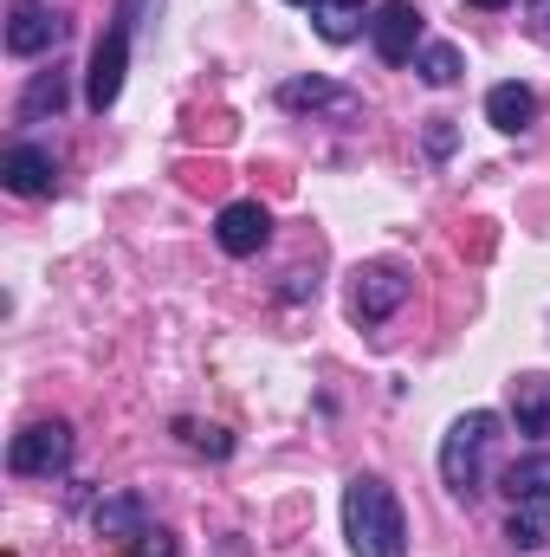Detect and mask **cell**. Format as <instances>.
I'll use <instances>...</instances> for the list:
<instances>
[{"instance_id":"e0dca14e","label":"cell","mask_w":550,"mask_h":557,"mask_svg":"<svg viewBox=\"0 0 550 557\" xmlns=\"http://www.w3.org/2000/svg\"><path fill=\"white\" fill-rule=\"evenodd\" d=\"M65 98H72V85H65V72H39V78L26 85V98H20V124H39V117H59V111H65Z\"/></svg>"},{"instance_id":"44dd1931","label":"cell","mask_w":550,"mask_h":557,"mask_svg":"<svg viewBox=\"0 0 550 557\" xmlns=\"http://www.w3.org/2000/svg\"><path fill=\"white\" fill-rule=\"evenodd\" d=\"M130 557H175V539L149 525V532H142V539H137V552H130Z\"/></svg>"},{"instance_id":"7a4b0ae2","label":"cell","mask_w":550,"mask_h":557,"mask_svg":"<svg viewBox=\"0 0 550 557\" xmlns=\"http://www.w3.org/2000/svg\"><path fill=\"white\" fill-rule=\"evenodd\" d=\"M492 441H499V416H492V409H466V416L440 434V486H447L460 506H473V499L486 493Z\"/></svg>"},{"instance_id":"9a60e30c","label":"cell","mask_w":550,"mask_h":557,"mask_svg":"<svg viewBox=\"0 0 550 557\" xmlns=\"http://www.w3.org/2000/svg\"><path fill=\"white\" fill-rule=\"evenodd\" d=\"M505 499H512V506L545 499L550 506V447H538V454H525V460L505 467Z\"/></svg>"},{"instance_id":"4fadbf2b","label":"cell","mask_w":550,"mask_h":557,"mask_svg":"<svg viewBox=\"0 0 550 557\" xmlns=\"http://www.w3.org/2000/svg\"><path fill=\"white\" fill-rule=\"evenodd\" d=\"M91 525H98V539H142L149 532V506L137 493H104L91 506Z\"/></svg>"},{"instance_id":"2e32d148","label":"cell","mask_w":550,"mask_h":557,"mask_svg":"<svg viewBox=\"0 0 550 557\" xmlns=\"http://www.w3.org/2000/svg\"><path fill=\"white\" fill-rule=\"evenodd\" d=\"M505 545H512V552H545L550 545V506L545 499L512 506V519H505Z\"/></svg>"},{"instance_id":"8fae6325","label":"cell","mask_w":550,"mask_h":557,"mask_svg":"<svg viewBox=\"0 0 550 557\" xmlns=\"http://www.w3.org/2000/svg\"><path fill=\"white\" fill-rule=\"evenodd\" d=\"M486 124H492V131H505V137H525V131L538 124V91H532V85H518V78L492 85V91H486Z\"/></svg>"},{"instance_id":"603a6c76","label":"cell","mask_w":550,"mask_h":557,"mask_svg":"<svg viewBox=\"0 0 550 557\" xmlns=\"http://www.w3.org/2000/svg\"><path fill=\"white\" fill-rule=\"evenodd\" d=\"M466 7H479V13H499V7H512V0H466Z\"/></svg>"},{"instance_id":"7c38bea8","label":"cell","mask_w":550,"mask_h":557,"mask_svg":"<svg viewBox=\"0 0 550 557\" xmlns=\"http://www.w3.org/2000/svg\"><path fill=\"white\" fill-rule=\"evenodd\" d=\"M370 20H376V7H370V0H311V26H317V39H330V46L363 39V33H370Z\"/></svg>"},{"instance_id":"cb8c5ba5","label":"cell","mask_w":550,"mask_h":557,"mask_svg":"<svg viewBox=\"0 0 550 557\" xmlns=\"http://www.w3.org/2000/svg\"><path fill=\"white\" fill-rule=\"evenodd\" d=\"M285 7H311V0H285Z\"/></svg>"},{"instance_id":"6da1fadb","label":"cell","mask_w":550,"mask_h":557,"mask_svg":"<svg viewBox=\"0 0 550 557\" xmlns=\"http://www.w3.org/2000/svg\"><path fill=\"white\" fill-rule=\"evenodd\" d=\"M343 539L357 557H402L409 552V512L383 473H350L343 486Z\"/></svg>"},{"instance_id":"30bf717a","label":"cell","mask_w":550,"mask_h":557,"mask_svg":"<svg viewBox=\"0 0 550 557\" xmlns=\"http://www.w3.org/2000/svg\"><path fill=\"white\" fill-rule=\"evenodd\" d=\"M0 182H7V195L39 201V195L59 188V156L39 149V143H7V156H0Z\"/></svg>"},{"instance_id":"3957f363","label":"cell","mask_w":550,"mask_h":557,"mask_svg":"<svg viewBox=\"0 0 550 557\" xmlns=\"http://www.w3.org/2000/svg\"><path fill=\"white\" fill-rule=\"evenodd\" d=\"M7 467L20 480H59L72 467V421H26L13 441H7Z\"/></svg>"},{"instance_id":"7402d4cb","label":"cell","mask_w":550,"mask_h":557,"mask_svg":"<svg viewBox=\"0 0 550 557\" xmlns=\"http://www.w3.org/2000/svg\"><path fill=\"white\" fill-rule=\"evenodd\" d=\"M532 26H538V39L550 46V0H532Z\"/></svg>"},{"instance_id":"9c48e42d","label":"cell","mask_w":550,"mask_h":557,"mask_svg":"<svg viewBox=\"0 0 550 557\" xmlns=\"http://www.w3.org/2000/svg\"><path fill=\"white\" fill-rule=\"evenodd\" d=\"M214 240H221V253H234V260L266 253V240H273V208H266V201H227V208L214 214Z\"/></svg>"},{"instance_id":"ba28073f","label":"cell","mask_w":550,"mask_h":557,"mask_svg":"<svg viewBox=\"0 0 550 557\" xmlns=\"http://www.w3.org/2000/svg\"><path fill=\"white\" fill-rule=\"evenodd\" d=\"M370 46L383 65H414V52L427 46L421 39V7L414 0H383L376 20H370Z\"/></svg>"},{"instance_id":"ac0fdd59","label":"cell","mask_w":550,"mask_h":557,"mask_svg":"<svg viewBox=\"0 0 550 557\" xmlns=\"http://www.w3.org/2000/svg\"><path fill=\"white\" fill-rule=\"evenodd\" d=\"M414 72H421V85H434V91H447L466 65H460V46H447V39H427L421 52H414Z\"/></svg>"},{"instance_id":"8992f818","label":"cell","mask_w":550,"mask_h":557,"mask_svg":"<svg viewBox=\"0 0 550 557\" xmlns=\"http://www.w3.org/2000/svg\"><path fill=\"white\" fill-rule=\"evenodd\" d=\"M130 39H137V26L130 20H117L104 39H98V52H91V72H85V104L104 117L117 98H124V72H130Z\"/></svg>"},{"instance_id":"5bb4252c","label":"cell","mask_w":550,"mask_h":557,"mask_svg":"<svg viewBox=\"0 0 550 557\" xmlns=\"http://www.w3.org/2000/svg\"><path fill=\"white\" fill-rule=\"evenodd\" d=\"M512 421H518V434H550V376L545 370L512 376Z\"/></svg>"},{"instance_id":"52a82bcc","label":"cell","mask_w":550,"mask_h":557,"mask_svg":"<svg viewBox=\"0 0 550 557\" xmlns=\"http://www.w3.org/2000/svg\"><path fill=\"white\" fill-rule=\"evenodd\" d=\"M278 111H291V117H324V124H350V117L363 111V98H357L350 85H337V78H285V85H278Z\"/></svg>"},{"instance_id":"277c9868","label":"cell","mask_w":550,"mask_h":557,"mask_svg":"<svg viewBox=\"0 0 550 557\" xmlns=\"http://www.w3.org/2000/svg\"><path fill=\"white\" fill-rule=\"evenodd\" d=\"M414 278L396 267V260H370V267H357L350 273V318L370 331V324H383V318H396L402 305H409Z\"/></svg>"},{"instance_id":"d6986e66","label":"cell","mask_w":550,"mask_h":557,"mask_svg":"<svg viewBox=\"0 0 550 557\" xmlns=\"http://www.w3.org/2000/svg\"><path fill=\"white\" fill-rule=\"evenodd\" d=\"M453 143H460L453 117H427V156H453Z\"/></svg>"},{"instance_id":"5b68a950","label":"cell","mask_w":550,"mask_h":557,"mask_svg":"<svg viewBox=\"0 0 550 557\" xmlns=\"http://www.w3.org/2000/svg\"><path fill=\"white\" fill-rule=\"evenodd\" d=\"M72 39V20L52 0H7V52L13 59H46Z\"/></svg>"},{"instance_id":"ffe728a7","label":"cell","mask_w":550,"mask_h":557,"mask_svg":"<svg viewBox=\"0 0 550 557\" xmlns=\"http://www.w3.org/2000/svg\"><path fill=\"white\" fill-rule=\"evenodd\" d=\"M182 428H188V441H195V447H208V454H234V441H227L221 428H195V421H182Z\"/></svg>"}]
</instances>
